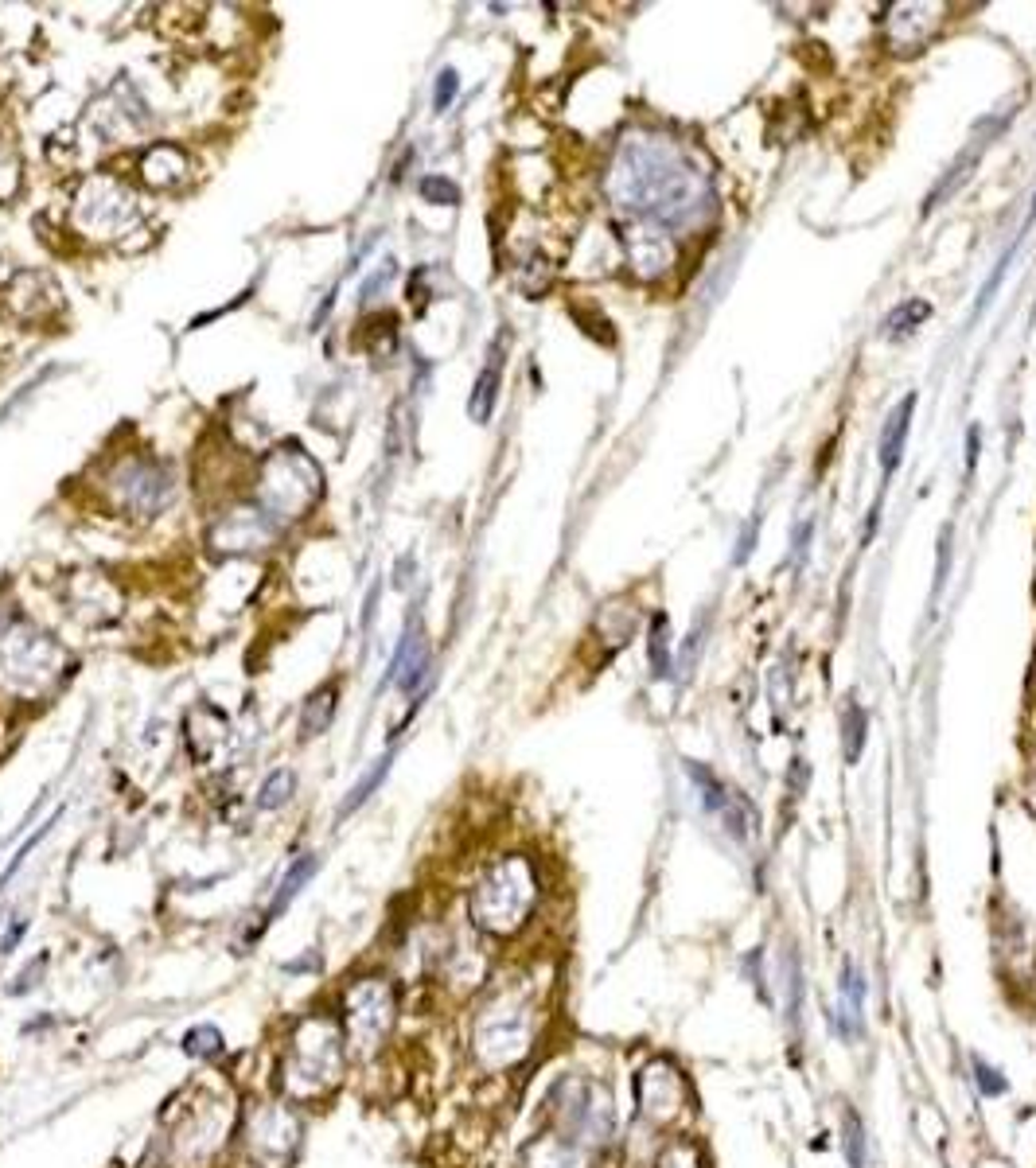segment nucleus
Returning <instances> with one entry per match:
<instances>
[{"mask_svg":"<svg viewBox=\"0 0 1036 1168\" xmlns=\"http://www.w3.org/2000/svg\"><path fill=\"white\" fill-rule=\"evenodd\" d=\"M542 1025H546V1005H542L535 986H527V982L491 986L471 1013L467 1052H471L475 1067L487 1075L514 1071L535 1056Z\"/></svg>","mask_w":1036,"mask_h":1168,"instance_id":"nucleus-1","label":"nucleus"},{"mask_svg":"<svg viewBox=\"0 0 1036 1168\" xmlns=\"http://www.w3.org/2000/svg\"><path fill=\"white\" fill-rule=\"evenodd\" d=\"M347 1056L351 1052H347L339 1013H327V1009L304 1013L288 1028L285 1044H281L273 1087L281 1091L288 1106H316L339 1091Z\"/></svg>","mask_w":1036,"mask_h":1168,"instance_id":"nucleus-2","label":"nucleus"},{"mask_svg":"<svg viewBox=\"0 0 1036 1168\" xmlns=\"http://www.w3.org/2000/svg\"><path fill=\"white\" fill-rule=\"evenodd\" d=\"M542 873L527 853H506L483 865L467 892V923L487 939H519L538 916Z\"/></svg>","mask_w":1036,"mask_h":1168,"instance_id":"nucleus-3","label":"nucleus"},{"mask_svg":"<svg viewBox=\"0 0 1036 1168\" xmlns=\"http://www.w3.org/2000/svg\"><path fill=\"white\" fill-rule=\"evenodd\" d=\"M546 1130H554L558 1137L573 1141L577 1149L585 1153H605L608 1145L616 1141V1130H620V1118H616V1102H612V1091L597 1075H585V1071H566L550 1095H546Z\"/></svg>","mask_w":1036,"mask_h":1168,"instance_id":"nucleus-4","label":"nucleus"},{"mask_svg":"<svg viewBox=\"0 0 1036 1168\" xmlns=\"http://www.w3.org/2000/svg\"><path fill=\"white\" fill-rule=\"evenodd\" d=\"M397 986L386 974H355L335 1001L351 1056H374L397 1025Z\"/></svg>","mask_w":1036,"mask_h":1168,"instance_id":"nucleus-5","label":"nucleus"},{"mask_svg":"<svg viewBox=\"0 0 1036 1168\" xmlns=\"http://www.w3.org/2000/svg\"><path fill=\"white\" fill-rule=\"evenodd\" d=\"M632 1095H636V1114L640 1122L651 1126L655 1133H682L686 1118L694 1114V1091L690 1079L675 1060L667 1056H651V1060L636 1071L632 1079Z\"/></svg>","mask_w":1036,"mask_h":1168,"instance_id":"nucleus-6","label":"nucleus"},{"mask_svg":"<svg viewBox=\"0 0 1036 1168\" xmlns=\"http://www.w3.org/2000/svg\"><path fill=\"white\" fill-rule=\"evenodd\" d=\"M234 1126H238V1118H234L230 1102H222L215 1095L187 1106L179 1126L168 1137L172 1168H207L222 1153V1145L234 1133Z\"/></svg>","mask_w":1036,"mask_h":1168,"instance_id":"nucleus-7","label":"nucleus"},{"mask_svg":"<svg viewBox=\"0 0 1036 1168\" xmlns=\"http://www.w3.org/2000/svg\"><path fill=\"white\" fill-rule=\"evenodd\" d=\"M300 1114L288 1102H265L253 1106L242 1118V1145L257 1168H285L300 1145Z\"/></svg>","mask_w":1036,"mask_h":1168,"instance_id":"nucleus-8","label":"nucleus"},{"mask_svg":"<svg viewBox=\"0 0 1036 1168\" xmlns=\"http://www.w3.org/2000/svg\"><path fill=\"white\" fill-rule=\"evenodd\" d=\"M686 776H690V783L698 787V795H702V807L710 811V815L737 838V842H749L752 830H756V811H752V803L741 795V791H733L729 783H721V779L710 772V768H702V764H686Z\"/></svg>","mask_w":1036,"mask_h":1168,"instance_id":"nucleus-9","label":"nucleus"},{"mask_svg":"<svg viewBox=\"0 0 1036 1168\" xmlns=\"http://www.w3.org/2000/svg\"><path fill=\"white\" fill-rule=\"evenodd\" d=\"M842 1040H861L865 1036V978L858 962H842V986H838V1005L830 1013Z\"/></svg>","mask_w":1036,"mask_h":1168,"instance_id":"nucleus-10","label":"nucleus"},{"mask_svg":"<svg viewBox=\"0 0 1036 1168\" xmlns=\"http://www.w3.org/2000/svg\"><path fill=\"white\" fill-rule=\"evenodd\" d=\"M519 1168H593V1153L577 1149L573 1141L558 1137L554 1130H542L523 1145Z\"/></svg>","mask_w":1036,"mask_h":1168,"instance_id":"nucleus-11","label":"nucleus"},{"mask_svg":"<svg viewBox=\"0 0 1036 1168\" xmlns=\"http://www.w3.org/2000/svg\"><path fill=\"white\" fill-rule=\"evenodd\" d=\"M916 389L912 393H904L900 397V405L893 409V417L885 421V432H881V467H885V475H893L896 467H900V456H904V440H908V428H912V413H916Z\"/></svg>","mask_w":1036,"mask_h":1168,"instance_id":"nucleus-12","label":"nucleus"},{"mask_svg":"<svg viewBox=\"0 0 1036 1168\" xmlns=\"http://www.w3.org/2000/svg\"><path fill=\"white\" fill-rule=\"evenodd\" d=\"M316 869H320V857L316 853H304V857H296L292 865H288V873L281 877V885H277V892H273V900H269V908H265V916H261V923H273L277 916H285V908L308 888V881L316 877Z\"/></svg>","mask_w":1036,"mask_h":1168,"instance_id":"nucleus-13","label":"nucleus"},{"mask_svg":"<svg viewBox=\"0 0 1036 1168\" xmlns=\"http://www.w3.org/2000/svg\"><path fill=\"white\" fill-rule=\"evenodd\" d=\"M651 1168H710V1157H706V1149H702L698 1137H690V1133H667L655 1145Z\"/></svg>","mask_w":1036,"mask_h":1168,"instance_id":"nucleus-14","label":"nucleus"},{"mask_svg":"<svg viewBox=\"0 0 1036 1168\" xmlns=\"http://www.w3.org/2000/svg\"><path fill=\"white\" fill-rule=\"evenodd\" d=\"M335 709H339V690L327 682V686H320V690L304 702V709H300V737H304V741L323 737V733L331 729V721H335Z\"/></svg>","mask_w":1036,"mask_h":1168,"instance_id":"nucleus-15","label":"nucleus"},{"mask_svg":"<svg viewBox=\"0 0 1036 1168\" xmlns=\"http://www.w3.org/2000/svg\"><path fill=\"white\" fill-rule=\"evenodd\" d=\"M499 370H502L499 347H491V362L479 370L475 389H471V397H467V413H471V421H479V425H483V421L495 413V397H499Z\"/></svg>","mask_w":1036,"mask_h":1168,"instance_id":"nucleus-16","label":"nucleus"},{"mask_svg":"<svg viewBox=\"0 0 1036 1168\" xmlns=\"http://www.w3.org/2000/svg\"><path fill=\"white\" fill-rule=\"evenodd\" d=\"M390 764H393V752H386L382 760H374V764H370V768L358 776V783L351 787V791H347V799L339 803V818H351L358 807H362V803H366V799H370V795L382 787V779L390 776Z\"/></svg>","mask_w":1036,"mask_h":1168,"instance_id":"nucleus-17","label":"nucleus"},{"mask_svg":"<svg viewBox=\"0 0 1036 1168\" xmlns=\"http://www.w3.org/2000/svg\"><path fill=\"white\" fill-rule=\"evenodd\" d=\"M179 1048H183V1056H191V1060H203V1063H215L226 1056V1040H222V1032H218L215 1025H195L183 1032V1040H179Z\"/></svg>","mask_w":1036,"mask_h":1168,"instance_id":"nucleus-18","label":"nucleus"},{"mask_svg":"<svg viewBox=\"0 0 1036 1168\" xmlns=\"http://www.w3.org/2000/svg\"><path fill=\"white\" fill-rule=\"evenodd\" d=\"M296 795V772L292 768H273L257 787V811H281Z\"/></svg>","mask_w":1036,"mask_h":1168,"instance_id":"nucleus-19","label":"nucleus"},{"mask_svg":"<svg viewBox=\"0 0 1036 1168\" xmlns=\"http://www.w3.org/2000/svg\"><path fill=\"white\" fill-rule=\"evenodd\" d=\"M842 1149H846L850 1168H869V1137H865V1126H861V1114L850 1110V1106L842 1114Z\"/></svg>","mask_w":1036,"mask_h":1168,"instance_id":"nucleus-20","label":"nucleus"},{"mask_svg":"<svg viewBox=\"0 0 1036 1168\" xmlns=\"http://www.w3.org/2000/svg\"><path fill=\"white\" fill-rule=\"evenodd\" d=\"M928 316H931L928 300H904V304H896L893 312L885 316V335L889 339H904V335H912Z\"/></svg>","mask_w":1036,"mask_h":1168,"instance_id":"nucleus-21","label":"nucleus"},{"mask_svg":"<svg viewBox=\"0 0 1036 1168\" xmlns=\"http://www.w3.org/2000/svg\"><path fill=\"white\" fill-rule=\"evenodd\" d=\"M651 674L671 678V620H667V612L651 616Z\"/></svg>","mask_w":1036,"mask_h":1168,"instance_id":"nucleus-22","label":"nucleus"},{"mask_svg":"<svg viewBox=\"0 0 1036 1168\" xmlns=\"http://www.w3.org/2000/svg\"><path fill=\"white\" fill-rule=\"evenodd\" d=\"M780 970H784L787 1017H791V1025H799V1017H803V966H799V955H795V951H784Z\"/></svg>","mask_w":1036,"mask_h":1168,"instance_id":"nucleus-23","label":"nucleus"},{"mask_svg":"<svg viewBox=\"0 0 1036 1168\" xmlns=\"http://www.w3.org/2000/svg\"><path fill=\"white\" fill-rule=\"evenodd\" d=\"M842 733H846V764H858L861 752H865V737H869V717L858 702H850L846 713H842Z\"/></svg>","mask_w":1036,"mask_h":1168,"instance_id":"nucleus-24","label":"nucleus"},{"mask_svg":"<svg viewBox=\"0 0 1036 1168\" xmlns=\"http://www.w3.org/2000/svg\"><path fill=\"white\" fill-rule=\"evenodd\" d=\"M970 1071H974V1083L986 1098H1001L1009 1091V1079L1001 1075L994 1063H986L982 1056H970Z\"/></svg>","mask_w":1036,"mask_h":1168,"instance_id":"nucleus-25","label":"nucleus"},{"mask_svg":"<svg viewBox=\"0 0 1036 1168\" xmlns=\"http://www.w3.org/2000/svg\"><path fill=\"white\" fill-rule=\"evenodd\" d=\"M47 966H51V958L47 955H36L16 978H12V986H8V997H24V993L39 990V982H43V974H47Z\"/></svg>","mask_w":1036,"mask_h":1168,"instance_id":"nucleus-26","label":"nucleus"},{"mask_svg":"<svg viewBox=\"0 0 1036 1168\" xmlns=\"http://www.w3.org/2000/svg\"><path fill=\"white\" fill-rule=\"evenodd\" d=\"M421 195H425L429 203H440V207H456V203H460V187L444 176L421 179Z\"/></svg>","mask_w":1036,"mask_h":1168,"instance_id":"nucleus-27","label":"nucleus"},{"mask_svg":"<svg viewBox=\"0 0 1036 1168\" xmlns=\"http://www.w3.org/2000/svg\"><path fill=\"white\" fill-rule=\"evenodd\" d=\"M59 818H63V807H59V811H55V815L47 818V822H43V826H39L36 834H32V838H28V842H24V846H20V853H16V857H12V865H8V873H4V877H0V888L8 885V881H12V877H16V873H20V865H24V861H28V853L36 850L39 842H43V838H47V830H51V826H55V822H59Z\"/></svg>","mask_w":1036,"mask_h":1168,"instance_id":"nucleus-28","label":"nucleus"},{"mask_svg":"<svg viewBox=\"0 0 1036 1168\" xmlns=\"http://www.w3.org/2000/svg\"><path fill=\"white\" fill-rule=\"evenodd\" d=\"M456 90H460V74L452 71V67L436 74V86H432V109H436V113H444V109L452 106Z\"/></svg>","mask_w":1036,"mask_h":1168,"instance_id":"nucleus-29","label":"nucleus"},{"mask_svg":"<svg viewBox=\"0 0 1036 1168\" xmlns=\"http://www.w3.org/2000/svg\"><path fill=\"white\" fill-rule=\"evenodd\" d=\"M393 281V261L390 257H386V261H382V265H378V273H374V277H366V281H362V288H358V296H362V304H366V300H370V296H378V292H382V288H386V284Z\"/></svg>","mask_w":1036,"mask_h":1168,"instance_id":"nucleus-30","label":"nucleus"},{"mask_svg":"<svg viewBox=\"0 0 1036 1168\" xmlns=\"http://www.w3.org/2000/svg\"><path fill=\"white\" fill-rule=\"evenodd\" d=\"M947 572H951V526H943V533H939V561H935V593H939V585L947 580Z\"/></svg>","mask_w":1036,"mask_h":1168,"instance_id":"nucleus-31","label":"nucleus"},{"mask_svg":"<svg viewBox=\"0 0 1036 1168\" xmlns=\"http://www.w3.org/2000/svg\"><path fill=\"white\" fill-rule=\"evenodd\" d=\"M24 935H28V920H24V916H16V920H12V927L0 935V955H12V951L20 947V939H24Z\"/></svg>","mask_w":1036,"mask_h":1168,"instance_id":"nucleus-32","label":"nucleus"},{"mask_svg":"<svg viewBox=\"0 0 1036 1168\" xmlns=\"http://www.w3.org/2000/svg\"><path fill=\"white\" fill-rule=\"evenodd\" d=\"M978 456H982V428L970 425L966 428V471H974Z\"/></svg>","mask_w":1036,"mask_h":1168,"instance_id":"nucleus-33","label":"nucleus"},{"mask_svg":"<svg viewBox=\"0 0 1036 1168\" xmlns=\"http://www.w3.org/2000/svg\"><path fill=\"white\" fill-rule=\"evenodd\" d=\"M756 530H760V526H756V522H749V526H745V533H741V545H737V553H733V561H737V565H745V561H749L752 541H756Z\"/></svg>","mask_w":1036,"mask_h":1168,"instance_id":"nucleus-34","label":"nucleus"},{"mask_svg":"<svg viewBox=\"0 0 1036 1168\" xmlns=\"http://www.w3.org/2000/svg\"><path fill=\"white\" fill-rule=\"evenodd\" d=\"M811 530H815L811 522H799V526H795V553H799V557L807 553V541H811Z\"/></svg>","mask_w":1036,"mask_h":1168,"instance_id":"nucleus-35","label":"nucleus"},{"mask_svg":"<svg viewBox=\"0 0 1036 1168\" xmlns=\"http://www.w3.org/2000/svg\"><path fill=\"white\" fill-rule=\"evenodd\" d=\"M877 518H881V502H873V510H869V522H865V541L873 537V530H877Z\"/></svg>","mask_w":1036,"mask_h":1168,"instance_id":"nucleus-36","label":"nucleus"},{"mask_svg":"<svg viewBox=\"0 0 1036 1168\" xmlns=\"http://www.w3.org/2000/svg\"><path fill=\"white\" fill-rule=\"evenodd\" d=\"M1033 222H1036V195H1033V207H1029V218H1025V230H1029Z\"/></svg>","mask_w":1036,"mask_h":1168,"instance_id":"nucleus-37","label":"nucleus"}]
</instances>
